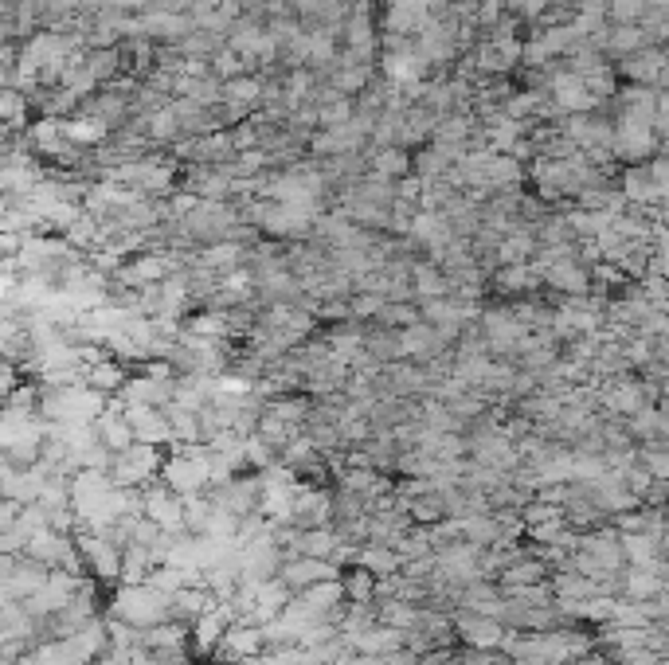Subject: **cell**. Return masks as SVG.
Returning <instances> with one entry per match:
<instances>
[{"label":"cell","mask_w":669,"mask_h":665,"mask_svg":"<svg viewBox=\"0 0 669 665\" xmlns=\"http://www.w3.org/2000/svg\"><path fill=\"white\" fill-rule=\"evenodd\" d=\"M157 482L188 497V493H204L208 489V446L204 443H180L165 450V462H161V474Z\"/></svg>","instance_id":"cell-2"},{"label":"cell","mask_w":669,"mask_h":665,"mask_svg":"<svg viewBox=\"0 0 669 665\" xmlns=\"http://www.w3.org/2000/svg\"><path fill=\"white\" fill-rule=\"evenodd\" d=\"M349 665H384V658H372V654H353Z\"/></svg>","instance_id":"cell-37"},{"label":"cell","mask_w":669,"mask_h":665,"mask_svg":"<svg viewBox=\"0 0 669 665\" xmlns=\"http://www.w3.org/2000/svg\"><path fill=\"white\" fill-rule=\"evenodd\" d=\"M87 576H71V572H59V568H51L47 572V579L24 599V611L32 615V619L40 622L47 619V615H55L59 607H67V599L79 591V583H83Z\"/></svg>","instance_id":"cell-6"},{"label":"cell","mask_w":669,"mask_h":665,"mask_svg":"<svg viewBox=\"0 0 669 665\" xmlns=\"http://www.w3.org/2000/svg\"><path fill=\"white\" fill-rule=\"evenodd\" d=\"M75 536V548L83 556V568L94 583L102 587H114L118 583V572H122V548L106 536H94V532H71Z\"/></svg>","instance_id":"cell-5"},{"label":"cell","mask_w":669,"mask_h":665,"mask_svg":"<svg viewBox=\"0 0 669 665\" xmlns=\"http://www.w3.org/2000/svg\"><path fill=\"white\" fill-rule=\"evenodd\" d=\"M243 458H247V470L251 474H259V470H267V466H274L278 462V450L267 443V439H259L255 431L243 439Z\"/></svg>","instance_id":"cell-34"},{"label":"cell","mask_w":669,"mask_h":665,"mask_svg":"<svg viewBox=\"0 0 669 665\" xmlns=\"http://www.w3.org/2000/svg\"><path fill=\"white\" fill-rule=\"evenodd\" d=\"M235 619H239V615H235L231 603H212L204 615H196V619L188 622V654H192V662H212L223 630Z\"/></svg>","instance_id":"cell-4"},{"label":"cell","mask_w":669,"mask_h":665,"mask_svg":"<svg viewBox=\"0 0 669 665\" xmlns=\"http://www.w3.org/2000/svg\"><path fill=\"white\" fill-rule=\"evenodd\" d=\"M298 599L310 607L317 619H325L333 607L345 603V587H341V579H321V583H313L306 591H298Z\"/></svg>","instance_id":"cell-26"},{"label":"cell","mask_w":669,"mask_h":665,"mask_svg":"<svg viewBox=\"0 0 669 665\" xmlns=\"http://www.w3.org/2000/svg\"><path fill=\"white\" fill-rule=\"evenodd\" d=\"M263 650H267V642H263V626H255V622H247V619H235L227 630H223L212 662L239 665V662H247V658H259Z\"/></svg>","instance_id":"cell-9"},{"label":"cell","mask_w":669,"mask_h":665,"mask_svg":"<svg viewBox=\"0 0 669 665\" xmlns=\"http://www.w3.org/2000/svg\"><path fill=\"white\" fill-rule=\"evenodd\" d=\"M337 579H341L349 603H372V587H376V576H372V572H364L360 564H353V568H345Z\"/></svg>","instance_id":"cell-31"},{"label":"cell","mask_w":669,"mask_h":665,"mask_svg":"<svg viewBox=\"0 0 669 665\" xmlns=\"http://www.w3.org/2000/svg\"><path fill=\"white\" fill-rule=\"evenodd\" d=\"M548 579V568H544V560H536V556H521V560H513L501 576L493 579L497 587H501V595H509V591H517V587H529V583H544Z\"/></svg>","instance_id":"cell-23"},{"label":"cell","mask_w":669,"mask_h":665,"mask_svg":"<svg viewBox=\"0 0 669 665\" xmlns=\"http://www.w3.org/2000/svg\"><path fill=\"white\" fill-rule=\"evenodd\" d=\"M450 626H454V642L462 650H497L505 638V622L490 619V615H474V611H450Z\"/></svg>","instance_id":"cell-8"},{"label":"cell","mask_w":669,"mask_h":665,"mask_svg":"<svg viewBox=\"0 0 669 665\" xmlns=\"http://www.w3.org/2000/svg\"><path fill=\"white\" fill-rule=\"evenodd\" d=\"M4 466H8V458H4V454H0V470H4Z\"/></svg>","instance_id":"cell-38"},{"label":"cell","mask_w":669,"mask_h":665,"mask_svg":"<svg viewBox=\"0 0 669 665\" xmlns=\"http://www.w3.org/2000/svg\"><path fill=\"white\" fill-rule=\"evenodd\" d=\"M407 282H411V298H415V302L446 298V294H450V282H446L443 266L431 263V259H415V263H411V274H407Z\"/></svg>","instance_id":"cell-20"},{"label":"cell","mask_w":669,"mask_h":665,"mask_svg":"<svg viewBox=\"0 0 669 665\" xmlns=\"http://www.w3.org/2000/svg\"><path fill=\"white\" fill-rule=\"evenodd\" d=\"M20 509L24 505H16V501H8V497H0V532L12 529L16 525V517H20Z\"/></svg>","instance_id":"cell-36"},{"label":"cell","mask_w":669,"mask_h":665,"mask_svg":"<svg viewBox=\"0 0 669 665\" xmlns=\"http://www.w3.org/2000/svg\"><path fill=\"white\" fill-rule=\"evenodd\" d=\"M212 603H216V599H212V591H208L204 583H184L180 591L169 595V619L192 622L196 615H204Z\"/></svg>","instance_id":"cell-22"},{"label":"cell","mask_w":669,"mask_h":665,"mask_svg":"<svg viewBox=\"0 0 669 665\" xmlns=\"http://www.w3.org/2000/svg\"><path fill=\"white\" fill-rule=\"evenodd\" d=\"M141 517H149L161 532H184V497L165 482L141 486Z\"/></svg>","instance_id":"cell-7"},{"label":"cell","mask_w":669,"mask_h":665,"mask_svg":"<svg viewBox=\"0 0 669 665\" xmlns=\"http://www.w3.org/2000/svg\"><path fill=\"white\" fill-rule=\"evenodd\" d=\"M165 419H169V431H173V446L200 443V419H196V411H188V407H180V403H169V407H165Z\"/></svg>","instance_id":"cell-30"},{"label":"cell","mask_w":669,"mask_h":665,"mask_svg":"<svg viewBox=\"0 0 669 665\" xmlns=\"http://www.w3.org/2000/svg\"><path fill=\"white\" fill-rule=\"evenodd\" d=\"M403 642H407V634H403V630H396V626H384V622H372L368 630H360L357 638L349 642V650H353V654H372V658H384V654L400 650Z\"/></svg>","instance_id":"cell-19"},{"label":"cell","mask_w":669,"mask_h":665,"mask_svg":"<svg viewBox=\"0 0 669 665\" xmlns=\"http://www.w3.org/2000/svg\"><path fill=\"white\" fill-rule=\"evenodd\" d=\"M122 415L134 431V443H149L169 450L173 446V431L165 419V407H145V403H122Z\"/></svg>","instance_id":"cell-11"},{"label":"cell","mask_w":669,"mask_h":665,"mask_svg":"<svg viewBox=\"0 0 669 665\" xmlns=\"http://www.w3.org/2000/svg\"><path fill=\"white\" fill-rule=\"evenodd\" d=\"M290 587L282 583V579L274 576V579H267V583H259V591H255V603H251V611L243 615L247 622H255V626H263V622H270L286 603H290Z\"/></svg>","instance_id":"cell-21"},{"label":"cell","mask_w":669,"mask_h":665,"mask_svg":"<svg viewBox=\"0 0 669 665\" xmlns=\"http://www.w3.org/2000/svg\"><path fill=\"white\" fill-rule=\"evenodd\" d=\"M157 568V556L153 548L145 544H126L122 548V572H118V583H145V576Z\"/></svg>","instance_id":"cell-27"},{"label":"cell","mask_w":669,"mask_h":665,"mask_svg":"<svg viewBox=\"0 0 669 665\" xmlns=\"http://www.w3.org/2000/svg\"><path fill=\"white\" fill-rule=\"evenodd\" d=\"M505 599H513V603H521V607H552V587H548V579H544V583H529V587L509 591Z\"/></svg>","instance_id":"cell-35"},{"label":"cell","mask_w":669,"mask_h":665,"mask_svg":"<svg viewBox=\"0 0 669 665\" xmlns=\"http://www.w3.org/2000/svg\"><path fill=\"white\" fill-rule=\"evenodd\" d=\"M126 376H130V368H126L122 360H114L106 349H98V353L87 360V368H83V384H87L90 392H98V396H106V399L118 396V388L126 384Z\"/></svg>","instance_id":"cell-15"},{"label":"cell","mask_w":669,"mask_h":665,"mask_svg":"<svg viewBox=\"0 0 669 665\" xmlns=\"http://www.w3.org/2000/svg\"><path fill=\"white\" fill-rule=\"evenodd\" d=\"M94 435H98V443L106 446L110 454H118V450H126V446L134 443V431H130V423H126V415H122V403H118V399H106L102 415L94 419Z\"/></svg>","instance_id":"cell-17"},{"label":"cell","mask_w":669,"mask_h":665,"mask_svg":"<svg viewBox=\"0 0 669 665\" xmlns=\"http://www.w3.org/2000/svg\"><path fill=\"white\" fill-rule=\"evenodd\" d=\"M458 521V536L474 548H490L501 540V525L493 521V513H466V517H454Z\"/></svg>","instance_id":"cell-25"},{"label":"cell","mask_w":669,"mask_h":665,"mask_svg":"<svg viewBox=\"0 0 669 665\" xmlns=\"http://www.w3.org/2000/svg\"><path fill=\"white\" fill-rule=\"evenodd\" d=\"M486 286H490L497 298H533L536 290H540V274H536L533 263H509L490 270Z\"/></svg>","instance_id":"cell-14"},{"label":"cell","mask_w":669,"mask_h":665,"mask_svg":"<svg viewBox=\"0 0 669 665\" xmlns=\"http://www.w3.org/2000/svg\"><path fill=\"white\" fill-rule=\"evenodd\" d=\"M415 321H419V306H415V302H384L372 325H384V329H407V325H415Z\"/></svg>","instance_id":"cell-33"},{"label":"cell","mask_w":669,"mask_h":665,"mask_svg":"<svg viewBox=\"0 0 669 665\" xmlns=\"http://www.w3.org/2000/svg\"><path fill=\"white\" fill-rule=\"evenodd\" d=\"M407 517H411V525H435V521H443L446 517L443 497L431 489V493H423V497L407 501Z\"/></svg>","instance_id":"cell-32"},{"label":"cell","mask_w":669,"mask_h":665,"mask_svg":"<svg viewBox=\"0 0 669 665\" xmlns=\"http://www.w3.org/2000/svg\"><path fill=\"white\" fill-rule=\"evenodd\" d=\"M666 595V579L650 568H623L619 572V599L626 603H646V599H658Z\"/></svg>","instance_id":"cell-18"},{"label":"cell","mask_w":669,"mask_h":665,"mask_svg":"<svg viewBox=\"0 0 669 665\" xmlns=\"http://www.w3.org/2000/svg\"><path fill=\"white\" fill-rule=\"evenodd\" d=\"M341 572L329 564V560H317V556H286L282 564H278V579L298 595V591H306L313 583H321V579H337Z\"/></svg>","instance_id":"cell-16"},{"label":"cell","mask_w":669,"mask_h":665,"mask_svg":"<svg viewBox=\"0 0 669 665\" xmlns=\"http://www.w3.org/2000/svg\"><path fill=\"white\" fill-rule=\"evenodd\" d=\"M357 564L364 572H372V576H396L400 572V556H396V548H388V544H376V540H364L357 544Z\"/></svg>","instance_id":"cell-24"},{"label":"cell","mask_w":669,"mask_h":665,"mask_svg":"<svg viewBox=\"0 0 669 665\" xmlns=\"http://www.w3.org/2000/svg\"><path fill=\"white\" fill-rule=\"evenodd\" d=\"M419 615H423V607L403 603V599H380V603H376V622L396 626V630H403V634L419 626Z\"/></svg>","instance_id":"cell-28"},{"label":"cell","mask_w":669,"mask_h":665,"mask_svg":"<svg viewBox=\"0 0 669 665\" xmlns=\"http://www.w3.org/2000/svg\"><path fill=\"white\" fill-rule=\"evenodd\" d=\"M161 462H165V450H161V446L130 443L126 450L114 454V462H110V482H114V486H126V489L149 486V482H157Z\"/></svg>","instance_id":"cell-3"},{"label":"cell","mask_w":669,"mask_h":665,"mask_svg":"<svg viewBox=\"0 0 669 665\" xmlns=\"http://www.w3.org/2000/svg\"><path fill=\"white\" fill-rule=\"evenodd\" d=\"M396 345H400V360H415V364H431L439 356H450V345L427 321H415L407 329H396Z\"/></svg>","instance_id":"cell-12"},{"label":"cell","mask_w":669,"mask_h":665,"mask_svg":"<svg viewBox=\"0 0 669 665\" xmlns=\"http://www.w3.org/2000/svg\"><path fill=\"white\" fill-rule=\"evenodd\" d=\"M372 173L384 180H400L411 173V157L403 153L400 145H380L376 157H372Z\"/></svg>","instance_id":"cell-29"},{"label":"cell","mask_w":669,"mask_h":665,"mask_svg":"<svg viewBox=\"0 0 669 665\" xmlns=\"http://www.w3.org/2000/svg\"><path fill=\"white\" fill-rule=\"evenodd\" d=\"M536 274H540V286L556 290L560 298H583V294H591L587 266H580L576 259H560V263L536 266Z\"/></svg>","instance_id":"cell-13"},{"label":"cell","mask_w":669,"mask_h":665,"mask_svg":"<svg viewBox=\"0 0 669 665\" xmlns=\"http://www.w3.org/2000/svg\"><path fill=\"white\" fill-rule=\"evenodd\" d=\"M106 615L134 630H145L169 619V595L153 591L149 583H114L106 591Z\"/></svg>","instance_id":"cell-1"},{"label":"cell","mask_w":669,"mask_h":665,"mask_svg":"<svg viewBox=\"0 0 669 665\" xmlns=\"http://www.w3.org/2000/svg\"><path fill=\"white\" fill-rule=\"evenodd\" d=\"M290 525L294 529H325V525H333V489L298 482L294 505H290Z\"/></svg>","instance_id":"cell-10"}]
</instances>
